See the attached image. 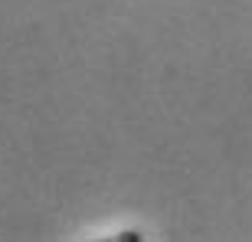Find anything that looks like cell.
Returning a JSON list of instances; mask_svg holds the SVG:
<instances>
[{"label":"cell","instance_id":"1","mask_svg":"<svg viewBox=\"0 0 252 242\" xmlns=\"http://www.w3.org/2000/svg\"><path fill=\"white\" fill-rule=\"evenodd\" d=\"M115 239H125V242H138V239H141V233H134V229H128V233H118Z\"/></svg>","mask_w":252,"mask_h":242}]
</instances>
